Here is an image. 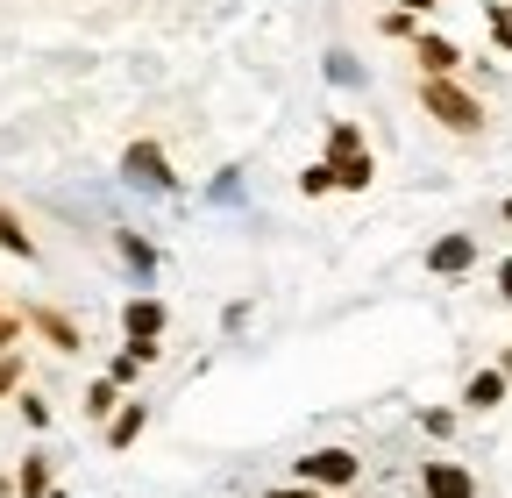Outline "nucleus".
I'll use <instances>...</instances> for the list:
<instances>
[{
  "instance_id": "nucleus-5",
  "label": "nucleus",
  "mask_w": 512,
  "mask_h": 498,
  "mask_svg": "<svg viewBox=\"0 0 512 498\" xmlns=\"http://www.w3.org/2000/svg\"><path fill=\"white\" fill-rule=\"evenodd\" d=\"M470 264H477V235H470V228H456V235H441V242L427 249V271H434V278H463Z\"/></svg>"
},
{
  "instance_id": "nucleus-19",
  "label": "nucleus",
  "mask_w": 512,
  "mask_h": 498,
  "mask_svg": "<svg viewBox=\"0 0 512 498\" xmlns=\"http://www.w3.org/2000/svg\"><path fill=\"white\" fill-rule=\"evenodd\" d=\"M377 36H392V43H413V36H420V22H413V15H384V22H377Z\"/></svg>"
},
{
  "instance_id": "nucleus-2",
  "label": "nucleus",
  "mask_w": 512,
  "mask_h": 498,
  "mask_svg": "<svg viewBox=\"0 0 512 498\" xmlns=\"http://www.w3.org/2000/svg\"><path fill=\"white\" fill-rule=\"evenodd\" d=\"M121 178L143 185V193H178V171H171L164 143H150V136H136V143L121 150Z\"/></svg>"
},
{
  "instance_id": "nucleus-9",
  "label": "nucleus",
  "mask_w": 512,
  "mask_h": 498,
  "mask_svg": "<svg viewBox=\"0 0 512 498\" xmlns=\"http://www.w3.org/2000/svg\"><path fill=\"white\" fill-rule=\"evenodd\" d=\"M320 164H328V157H320ZM328 178H335V193H370L377 157H370V150H349V157H335V164H328Z\"/></svg>"
},
{
  "instance_id": "nucleus-12",
  "label": "nucleus",
  "mask_w": 512,
  "mask_h": 498,
  "mask_svg": "<svg viewBox=\"0 0 512 498\" xmlns=\"http://www.w3.org/2000/svg\"><path fill=\"white\" fill-rule=\"evenodd\" d=\"M0 249H8V257H22V264L36 257V235L22 228V214H15V207H0Z\"/></svg>"
},
{
  "instance_id": "nucleus-25",
  "label": "nucleus",
  "mask_w": 512,
  "mask_h": 498,
  "mask_svg": "<svg viewBox=\"0 0 512 498\" xmlns=\"http://www.w3.org/2000/svg\"><path fill=\"white\" fill-rule=\"evenodd\" d=\"M427 8H434V0H392V15H413V22H420Z\"/></svg>"
},
{
  "instance_id": "nucleus-22",
  "label": "nucleus",
  "mask_w": 512,
  "mask_h": 498,
  "mask_svg": "<svg viewBox=\"0 0 512 498\" xmlns=\"http://www.w3.org/2000/svg\"><path fill=\"white\" fill-rule=\"evenodd\" d=\"M420 427H427V434H448V427H456V413H448V406H427Z\"/></svg>"
},
{
  "instance_id": "nucleus-15",
  "label": "nucleus",
  "mask_w": 512,
  "mask_h": 498,
  "mask_svg": "<svg viewBox=\"0 0 512 498\" xmlns=\"http://www.w3.org/2000/svg\"><path fill=\"white\" fill-rule=\"evenodd\" d=\"M349 150H370V143H363L356 121H335V129H328V164H335V157H349Z\"/></svg>"
},
{
  "instance_id": "nucleus-27",
  "label": "nucleus",
  "mask_w": 512,
  "mask_h": 498,
  "mask_svg": "<svg viewBox=\"0 0 512 498\" xmlns=\"http://www.w3.org/2000/svg\"><path fill=\"white\" fill-rule=\"evenodd\" d=\"M498 292H505V306H512V257L498 264Z\"/></svg>"
},
{
  "instance_id": "nucleus-16",
  "label": "nucleus",
  "mask_w": 512,
  "mask_h": 498,
  "mask_svg": "<svg viewBox=\"0 0 512 498\" xmlns=\"http://www.w3.org/2000/svg\"><path fill=\"white\" fill-rule=\"evenodd\" d=\"M114 249H121V257L136 264V271H157V249H150L143 235H128V228H121V235H114Z\"/></svg>"
},
{
  "instance_id": "nucleus-24",
  "label": "nucleus",
  "mask_w": 512,
  "mask_h": 498,
  "mask_svg": "<svg viewBox=\"0 0 512 498\" xmlns=\"http://www.w3.org/2000/svg\"><path fill=\"white\" fill-rule=\"evenodd\" d=\"M484 15H491V36H498V50L512 57V22H498V0H491V8H484Z\"/></svg>"
},
{
  "instance_id": "nucleus-10",
  "label": "nucleus",
  "mask_w": 512,
  "mask_h": 498,
  "mask_svg": "<svg viewBox=\"0 0 512 498\" xmlns=\"http://www.w3.org/2000/svg\"><path fill=\"white\" fill-rule=\"evenodd\" d=\"M143 427H150V406H143V399H121L114 420H107V449H136Z\"/></svg>"
},
{
  "instance_id": "nucleus-21",
  "label": "nucleus",
  "mask_w": 512,
  "mask_h": 498,
  "mask_svg": "<svg viewBox=\"0 0 512 498\" xmlns=\"http://www.w3.org/2000/svg\"><path fill=\"white\" fill-rule=\"evenodd\" d=\"M22 335H29V328H22L15 314H0V356H15V342H22Z\"/></svg>"
},
{
  "instance_id": "nucleus-23",
  "label": "nucleus",
  "mask_w": 512,
  "mask_h": 498,
  "mask_svg": "<svg viewBox=\"0 0 512 498\" xmlns=\"http://www.w3.org/2000/svg\"><path fill=\"white\" fill-rule=\"evenodd\" d=\"M328 79H335V86H356V65H349V57H342V50L328 57Z\"/></svg>"
},
{
  "instance_id": "nucleus-26",
  "label": "nucleus",
  "mask_w": 512,
  "mask_h": 498,
  "mask_svg": "<svg viewBox=\"0 0 512 498\" xmlns=\"http://www.w3.org/2000/svg\"><path fill=\"white\" fill-rule=\"evenodd\" d=\"M264 498H320V491H306V484H278V491H264Z\"/></svg>"
},
{
  "instance_id": "nucleus-3",
  "label": "nucleus",
  "mask_w": 512,
  "mask_h": 498,
  "mask_svg": "<svg viewBox=\"0 0 512 498\" xmlns=\"http://www.w3.org/2000/svg\"><path fill=\"white\" fill-rule=\"evenodd\" d=\"M356 477H363L356 449H313V456H299V484L306 491H349Z\"/></svg>"
},
{
  "instance_id": "nucleus-18",
  "label": "nucleus",
  "mask_w": 512,
  "mask_h": 498,
  "mask_svg": "<svg viewBox=\"0 0 512 498\" xmlns=\"http://www.w3.org/2000/svg\"><path fill=\"white\" fill-rule=\"evenodd\" d=\"M136 370H143V363H136V349H121V356L107 363V385H114V392H121V385H136Z\"/></svg>"
},
{
  "instance_id": "nucleus-14",
  "label": "nucleus",
  "mask_w": 512,
  "mask_h": 498,
  "mask_svg": "<svg viewBox=\"0 0 512 498\" xmlns=\"http://www.w3.org/2000/svg\"><path fill=\"white\" fill-rule=\"evenodd\" d=\"M79 406H86V413H93V420H114V406H121V392H114V385H107V378H93V385H86V399H79Z\"/></svg>"
},
{
  "instance_id": "nucleus-20",
  "label": "nucleus",
  "mask_w": 512,
  "mask_h": 498,
  "mask_svg": "<svg viewBox=\"0 0 512 498\" xmlns=\"http://www.w3.org/2000/svg\"><path fill=\"white\" fill-rule=\"evenodd\" d=\"M22 392V356H0V399Z\"/></svg>"
},
{
  "instance_id": "nucleus-17",
  "label": "nucleus",
  "mask_w": 512,
  "mask_h": 498,
  "mask_svg": "<svg viewBox=\"0 0 512 498\" xmlns=\"http://www.w3.org/2000/svg\"><path fill=\"white\" fill-rule=\"evenodd\" d=\"M299 193H306V200H320V193H335V178H328V164H306V171H299Z\"/></svg>"
},
{
  "instance_id": "nucleus-8",
  "label": "nucleus",
  "mask_w": 512,
  "mask_h": 498,
  "mask_svg": "<svg viewBox=\"0 0 512 498\" xmlns=\"http://www.w3.org/2000/svg\"><path fill=\"white\" fill-rule=\"evenodd\" d=\"M413 57H420V79H456L463 72V50L448 43V36H434V29L413 36Z\"/></svg>"
},
{
  "instance_id": "nucleus-30",
  "label": "nucleus",
  "mask_w": 512,
  "mask_h": 498,
  "mask_svg": "<svg viewBox=\"0 0 512 498\" xmlns=\"http://www.w3.org/2000/svg\"><path fill=\"white\" fill-rule=\"evenodd\" d=\"M498 22H512V0H498Z\"/></svg>"
},
{
  "instance_id": "nucleus-7",
  "label": "nucleus",
  "mask_w": 512,
  "mask_h": 498,
  "mask_svg": "<svg viewBox=\"0 0 512 498\" xmlns=\"http://www.w3.org/2000/svg\"><path fill=\"white\" fill-rule=\"evenodd\" d=\"M420 491H427V498H477V477H470L463 463L434 456V463H420Z\"/></svg>"
},
{
  "instance_id": "nucleus-4",
  "label": "nucleus",
  "mask_w": 512,
  "mask_h": 498,
  "mask_svg": "<svg viewBox=\"0 0 512 498\" xmlns=\"http://www.w3.org/2000/svg\"><path fill=\"white\" fill-rule=\"evenodd\" d=\"M22 328H36L57 356H79L86 349V335H79V321L72 314H64V306H29V314H22Z\"/></svg>"
},
{
  "instance_id": "nucleus-28",
  "label": "nucleus",
  "mask_w": 512,
  "mask_h": 498,
  "mask_svg": "<svg viewBox=\"0 0 512 498\" xmlns=\"http://www.w3.org/2000/svg\"><path fill=\"white\" fill-rule=\"evenodd\" d=\"M491 370H498V378H505V392H512V349H505V356H498Z\"/></svg>"
},
{
  "instance_id": "nucleus-11",
  "label": "nucleus",
  "mask_w": 512,
  "mask_h": 498,
  "mask_svg": "<svg viewBox=\"0 0 512 498\" xmlns=\"http://www.w3.org/2000/svg\"><path fill=\"white\" fill-rule=\"evenodd\" d=\"M512 392H505V378L484 363V370H470V385H463V406H477V413H491V406H505Z\"/></svg>"
},
{
  "instance_id": "nucleus-6",
  "label": "nucleus",
  "mask_w": 512,
  "mask_h": 498,
  "mask_svg": "<svg viewBox=\"0 0 512 498\" xmlns=\"http://www.w3.org/2000/svg\"><path fill=\"white\" fill-rule=\"evenodd\" d=\"M164 321H171V314H164V299H150V292H143V299H128V306H121V335H128V349L157 342Z\"/></svg>"
},
{
  "instance_id": "nucleus-1",
  "label": "nucleus",
  "mask_w": 512,
  "mask_h": 498,
  "mask_svg": "<svg viewBox=\"0 0 512 498\" xmlns=\"http://www.w3.org/2000/svg\"><path fill=\"white\" fill-rule=\"evenodd\" d=\"M420 114H434L448 136H484V100L463 79H420Z\"/></svg>"
},
{
  "instance_id": "nucleus-29",
  "label": "nucleus",
  "mask_w": 512,
  "mask_h": 498,
  "mask_svg": "<svg viewBox=\"0 0 512 498\" xmlns=\"http://www.w3.org/2000/svg\"><path fill=\"white\" fill-rule=\"evenodd\" d=\"M8 491H15V477H8V470H0V498H8Z\"/></svg>"
},
{
  "instance_id": "nucleus-13",
  "label": "nucleus",
  "mask_w": 512,
  "mask_h": 498,
  "mask_svg": "<svg viewBox=\"0 0 512 498\" xmlns=\"http://www.w3.org/2000/svg\"><path fill=\"white\" fill-rule=\"evenodd\" d=\"M15 491H22V498H50V456H43V449H36V456H22Z\"/></svg>"
},
{
  "instance_id": "nucleus-31",
  "label": "nucleus",
  "mask_w": 512,
  "mask_h": 498,
  "mask_svg": "<svg viewBox=\"0 0 512 498\" xmlns=\"http://www.w3.org/2000/svg\"><path fill=\"white\" fill-rule=\"evenodd\" d=\"M498 214H505V228H512V200H505V207H498Z\"/></svg>"
}]
</instances>
